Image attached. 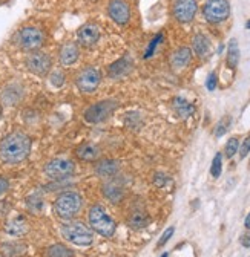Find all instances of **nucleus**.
Returning a JSON list of instances; mask_svg holds the SVG:
<instances>
[{
  "instance_id": "1",
  "label": "nucleus",
  "mask_w": 250,
  "mask_h": 257,
  "mask_svg": "<svg viewBox=\"0 0 250 257\" xmlns=\"http://www.w3.org/2000/svg\"><path fill=\"white\" fill-rule=\"evenodd\" d=\"M31 138L23 132H11L0 141V159L5 164H19L31 153Z\"/></svg>"
},
{
  "instance_id": "2",
  "label": "nucleus",
  "mask_w": 250,
  "mask_h": 257,
  "mask_svg": "<svg viewBox=\"0 0 250 257\" xmlns=\"http://www.w3.org/2000/svg\"><path fill=\"white\" fill-rule=\"evenodd\" d=\"M83 207V198L77 191H63L54 201V213L57 217L69 220L72 219Z\"/></svg>"
},
{
  "instance_id": "3",
  "label": "nucleus",
  "mask_w": 250,
  "mask_h": 257,
  "mask_svg": "<svg viewBox=\"0 0 250 257\" xmlns=\"http://www.w3.org/2000/svg\"><path fill=\"white\" fill-rule=\"evenodd\" d=\"M88 219H89V225L94 231H97L99 234L105 236V237H111L114 236L117 225L114 222V219L108 214V211L102 207V205H94L89 208L88 213Z\"/></svg>"
},
{
  "instance_id": "4",
  "label": "nucleus",
  "mask_w": 250,
  "mask_h": 257,
  "mask_svg": "<svg viewBox=\"0 0 250 257\" xmlns=\"http://www.w3.org/2000/svg\"><path fill=\"white\" fill-rule=\"evenodd\" d=\"M61 236L77 246H88L94 242V231L83 222H69L61 227Z\"/></svg>"
},
{
  "instance_id": "5",
  "label": "nucleus",
  "mask_w": 250,
  "mask_h": 257,
  "mask_svg": "<svg viewBox=\"0 0 250 257\" xmlns=\"http://www.w3.org/2000/svg\"><path fill=\"white\" fill-rule=\"evenodd\" d=\"M75 164L68 158H55L45 166V175L54 181L66 179L74 175Z\"/></svg>"
},
{
  "instance_id": "6",
  "label": "nucleus",
  "mask_w": 250,
  "mask_h": 257,
  "mask_svg": "<svg viewBox=\"0 0 250 257\" xmlns=\"http://www.w3.org/2000/svg\"><path fill=\"white\" fill-rule=\"evenodd\" d=\"M117 106H118V103L115 100H105V101H99L96 104H92L91 107H88L85 110V115H83L85 121L91 122V124L102 122L114 113Z\"/></svg>"
},
{
  "instance_id": "7",
  "label": "nucleus",
  "mask_w": 250,
  "mask_h": 257,
  "mask_svg": "<svg viewBox=\"0 0 250 257\" xmlns=\"http://www.w3.org/2000/svg\"><path fill=\"white\" fill-rule=\"evenodd\" d=\"M19 45L26 51H37L45 43V34L43 31L36 26H26L19 31L17 36Z\"/></svg>"
},
{
  "instance_id": "8",
  "label": "nucleus",
  "mask_w": 250,
  "mask_h": 257,
  "mask_svg": "<svg viewBox=\"0 0 250 257\" xmlns=\"http://www.w3.org/2000/svg\"><path fill=\"white\" fill-rule=\"evenodd\" d=\"M25 64L29 72H33L34 75H39V77H45L49 74L52 68V60L48 54L36 51V52H31L26 57Z\"/></svg>"
},
{
  "instance_id": "9",
  "label": "nucleus",
  "mask_w": 250,
  "mask_h": 257,
  "mask_svg": "<svg viewBox=\"0 0 250 257\" xmlns=\"http://www.w3.org/2000/svg\"><path fill=\"white\" fill-rule=\"evenodd\" d=\"M204 17L210 23H221L229 19L230 5L227 0H209L204 5Z\"/></svg>"
},
{
  "instance_id": "10",
  "label": "nucleus",
  "mask_w": 250,
  "mask_h": 257,
  "mask_svg": "<svg viewBox=\"0 0 250 257\" xmlns=\"http://www.w3.org/2000/svg\"><path fill=\"white\" fill-rule=\"evenodd\" d=\"M100 80H102V75H100V71L97 68H92V66H88L85 68L75 78V83H77V87L83 92V93H91L94 92L99 84H100Z\"/></svg>"
},
{
  "instance_id": "11",
  "label": "nucleus",
  "mask_w": 250,
  "mask_h": 257,
  "mask_svg": "<svg viewBox=\"0 0 250 257\" xmlns=\"http://www.w3.org/2000/svg\"><path fill=\"white\" fill-rule=\"evenodd\" d=\"M198 10L197 0H177V4L174 7V16L178 22L187 23L192 22Z\"/></svg>"
},
{
  "instance_id": "12",
  "label": "nucleus",
  "mask_w": 250,
  "mask_h": 257,
  "mask_svg": "<svg viewBox=\"0 0 250 257\" xmlns=\"http://www.w3.org/2000/svg\"><path fill=\"white\" fill-rule=\"evenodd\" d=\"M108 13L111 19L118 25H126L131 19V8L124 0H111Z\"/></svg>"
},
{
  "instance_id": "13",
  "label": "nucleus",
  "mask_w": 250,
  "mask_h": 257,
  "mask_svg": "<svg viewBox=\"0 0 250 257\" xmlns=\"http://www.w3.org/2000/svg\"><path fill=\"white\" fill-rule=\"evenodd\" d=\"M77 39H78V43L81 46H94L99 39H100V31H99V26L97 25H94V23H86L83 25L78 32H77Z\"/></svg>"
},
{
  "instance_id": "14",
  "label": "nucleus",
  "mask_w": 250,
  "mask_h": 257,
  "mask_svg": "<svg viewBox=\"0 0 250 257\" xmlns=\"http://www.w3.org/2000/svg\"><path fill=\"white\" fill-rule=\"evenodd\" d=\"M23 98V87L17 83L8 84L2 92V101L7 106H16Z\"/></svg>"
},
{
  "instance_id": "15",
  "label": "nucleus",
  "mask_w": 250,
  "mask_h": 257,
  "mask_svg": "<svg viewBox=\"0 0 250 257\" xmlns=\"http://www.w3.org/2000/svg\"><path fill=\"white\" fill-rule=\"evenodd\" d=\"M100 153L102 150L97 144H89V143H85L75 149V155L78 156V159L85 161V163H94V161H97Z\"/></svg>"
},
{
  "instance_id": "16",
  "label": "nucleus",
  "mask_w": 250,
  "mask_h": 257,
  "mask_svg": "<svg viewBox=\"0 0 250 257\" xmlns=\"http://www.w3.org/2000/svg\"><path fill=\"white\" fill-rule=\"evenodd\" d=\"M78 46L75 43H66L60 49V63L63 66H71V64H74L78 60Z\"/></svg>"
},
{
  "instance_id": "17",
  "label": "nucleus",
  "mask_w": 250,
  "mask_h": 257,
  "mask_svg": "<svg viewBox=\"0 0 250 257\" xmlns=\"http://www.w3.org/2000/svg\"><path fill=\"white\" fill-rule=\"evenodd\" d=\"M118 170H120V164L118 161L114 159H102L100 163L96 164V173L102 178H112L117 175Z\"/></svg>"
},
{
  "instance_id": "18",
  "label": "nucleus",
  "mask_w": 250,
  "mask_h": 257,
  "mask_svg": "<svg viewBox=\"0 0 250 257\" xmlns=\"http://www.w3.org/2000/svg\"><path fill=\"white\" fill-rule=\"evenodd\" d=\"M191 58H192V51L189 48H180L172 54L171 64H172V68H175V69H183V68L187 66V64H189Z\"/></svg>"
},
{
  "instance_id": "19",
  "label": "nucleus",
  "mask_w": 250,
  "mask_h": 257,
  "mask_svg": "<svg viewBox=\"0 0 250 257\" xmlns=\"http://www.w3.org/2000/svg\"><path fill=\"white\" fill-rule=\"evenodd\" d=\"M131 66H132V61L128 57H123L118 61H115L114 64H111L109 75L111 77H121V75L128 74L131 71Z\"/></svg>"
},
{
  "instance_id": "20",
  "label": "nucleus",
  "mask_w": 250,
  "mask_h": 257,
  "mask_svg": "<svg viewBox=\"0 0 250 257\" xmlns=\"http://www.w3.org/2000/svg\"><path fill=\"white\" fill-rule=\"evenodd\" d=\"M172 106H174V110L177 112V115L181 116V118H187V116H191L195 112V107L189 101H186L184 98H180V96L174 98Z\"/></svg>"
},
{
  "instance_id": "21",
  "label": "nucleus",
  "mask_w": 250,
  "mask_h": 257,
  "mask_svg": "<svg viewBox=\"0 0 250 257\" xmlns=\"http://www.w3.org/2000/svg\"><path fill=\"white\" fill-rule=\"evenodd\" d=\"M192 45H194V51H195L197 55L201 57V58L207 57V54L210 52V42H209V39H207L206 36H203V34H197V36L194 37Z\"/></svg>"
},
{
  "instance_id": "22",
  "label": "nucleus",
  "mask_w": 250,
  "mask_h": 257,
  "mask_svg": "<svg viewBox=\"0 0 250 257\" xmlns=\"http://www.w3.org/2000/svg\"><path fill=\"white\" fill-rule=\"evenodd\" d=\"M45 255L46 257H74V252L63 243H54L46 248Z\"/></svg>"
},
{
  "instance_id": "23",
  "label": "nucleus",
  "mask_w": 250,
  "mask_h": 257,
  "mask_svg": "<svg viewBox=\"0 0 250 257\" xmlns=\"http://www.w3.org/2000/svg\"><path fill=\"white\" fill-rule=\"evenodd\" d=\"M238 61H239V48H238V42L236 39H232L229 42L227 46V66L230 69H235L238 66Z\"/></svg>"
},
{
  "instance_id": "24",
  "label": "nucleus",
  "mask_w": 250,
  "mask_h": 257,
  "mask_svg": "<svg viewBox=\"0 0 250 257\" xmlns=\"http://www.w3.org/2000/svg\"><path fill=\"white\" fill-rule=\"evenodd\" d=\"M150 222V217L143 213V211H135L132 213V216L129 217V227H132L134 230H141L144 227H147Z\"/></svg>"
},
{
  "instance_id": "25",
  "label": "nucleus",
  "mask_w": 250,
  "mask_h": 257,
  "mask_svg": "<svg viewBox=\"0 0 250 257\" xmlns=\"http://www.w3.org/2000/svg\"><path fill=\"white\" fill-rule=\"evenodd\" d=\"M103 193H105V196H106L111 202H114V204L120 202L121 198H123V190H121L118 185H115V184H106V185L103 187Z\"/></svg>"
},
{
  "instance_id": "26",
  "label": "nucleus",
  "mask_w": 250,
  "mask_h": 257,
  "mask_svg": "<svg viewBox=\"0 0 250 257\" xmlns=\"http://www.w3.org/2000/svg\"><path fill=\"white\" fill-rule=\"evenodd\" d=\"M26 246L22 243H7L2 246V251L7 257H19L25 252Z\"/></svg>"
},
{
  "instance_id": "27",
  "label": "nucleus",
  "mask_w": 250,
  "mask_h": 257,
  "mask_svg": "<svg viewBox=\"0 0 250 257\" xmlns=\"http://www.w3.org/2000/svg\"><path fill=\"white\" fill-rule=\"evenodd\" d=\"M223 172V155L221 153H216L213 161H212V167H210V173L213 178H220Z\"/></svg>"
},
{
  "instance_id": "28",
  "label": "nucleus",
  "mask_w": 250,
  "mask_h": 257,
  "mask_svg": "<svg viewBox=\"0 0 250 257\" xmlns=\"http://www.w3.org/2000/svg\"><path fill=\"white\" fill-rule=\"evenodd\" d=\"M230 122H232V119H230V116H224L220 122L216 124V127H215V137H223L227 131H229V127H230Z\"/></svg>"
},
{
  "instance_id": "29",
  "label": "nucleus",
  "mask_w": 250,
  "mask_h": 257,
  "mask_svg": "<svg viewBox=\"0 0 250 257\" xmlns=\"http://www.w3.org/2000/svg\"><path fill=\"white\" fill-rule=\"evenodd\" d=\"M238 149H239V141H238V138H230L229 141H227V144H226V156L227 158H232L236 152H238Z\"/></svg>"
},
{
  "instance_id": "30",
  "label": "nucleus",
  "mask_w": 250,
  "mask_h": 257,
  "mask_svg": "<svg viewBox=\"0 0 250 257\" xmlns=\"http://www.w3.org/2000/svg\"><path fill=\"white\" fill-rule=\"evenodd\" d=\"M51 80V84L55 86V87H61L65 84V74L61 72V71H54L49 77Z\"/></svg>"
},
{
  "instance_id": "31",
  "label": "nucleus",
  "mask_w": 250,
  "mask_h": 257,
  "mask_svg": "<svg viewBox=\"0 0 250 257\" xmlns=\"http://www.w3.org/2000/svg\"><path fill=\"white\" fill-rule=\"evenodd\" d=\"M28 207L33 210V211H40L42 207H43V201L39 196H31L28 199Z\"/></svg>"
},
{
  "instance_id": "32",
  "label": "nucleus",
  "mask_w": 250,
  "mask_h": 257,
  "mask_svg": "<svg viewBox=\"0 0 250 257\" xmlns=\"http://www.w3.org/2000/svg\"><path fill=\"white\" fill-rule=\"evenodd\" d=\"M23 227V223L20 222V220H13L8 227H7V230L11 233V234H20V233H23L25 231V228H22Z\"/></svg>"
},
{
  "instance_id": "33",
  "label": "nucleus",
  "mask_w": 250,
  "mask_h": 257,
  "mask_svg": "<svg viewBox=\"0 0 250 257\" xmlns=\"http://www.w3.org/2000/svg\"><path fill=\"white\" fill-rule=\"evenodd\" d=\"M161 40H163V36H161V34H158L157 37H155V39L149 43V48H147V51H146V54H144V57H146V58L152 57L153 51L157 49V46H158V43H160Z\"/></svg>"
},
{
  "instance_id": "34",
  "label": "nucleus",
  "mask_w": 250,
  "mask_h": 257,
  "mask_svg": "<svg viewBox=\"0 0 250 257\" xmlns=\"http://www.w3.org/2000/svg\"><path fill=\"white\" fill-rule=\"evenodd\" d=\"M175 233V228L174 227H169L164 233H163V236L160 237V240H158V243H157V248H161L163 245H166L168 243V240L172 237V234Z\"/></svg>"
},
{
  "instance_id": "35",
  "label": "nucleus",
  "mask_w": 250,
  "mask_h": 257,
  "mask_svg": "<svg viewBox=\"0 0 250 257\" xmlns=\"http://www.w3.org/2000/svg\"><path fill=\"white\" fill-rule=\"evenodd\" d=\"M248 152H250V135L242 141V144H241V149H239V158L241 159H244L247 155H248Z\"/></svg>"
},
{
  "instance_id": "36",
  "label": "nucleus",
  "mask_w": 250,
  "mask_h": 257,
  "mask_svg": "<svg viewBox=\"0 0 250 257\" xmlns=\"http://www.w3.org/2000/svg\"><path fill=\"white\" fill-rule=\"evenodd\" d=\"M216 83H218V80H216V74H209V77H207V81H206V87L209 89V90H215L216 89Z\"/></svg>"
},
{
  "instance_id": "37",
  "label": "nucleus",
  "mask_w": 250,
  "mask_h": 257,
  "mask_svg": "<svg viewBox=\"0 0 250 257\" xmlns=\"http://www.w3.org/2000/svg\"><path fill=\"white\" fill-rule=\"evenodd\" d=\"M153 182H155V185H157V187H164L166 182H168V178L163 173H157V175H155V178H153Z\"/></svg>"
},
{
  "instance_id": "38",
  "label": "nucleus",
  "mask_w": 250,
  "mask_h": 257,
  "mask_svg": "<svg viewBox=\"0 0 250 257\" xmlns=\"http://www.w3.org/2000/svg\"><path fill=\"white\" fill-rule=\"evenodd\" d=\"M8 188H10V181L5 176H0V196H2L4 193H7Z\"/></svg>"
},
{
  "instance_id": "39",
  "label": "nucleus",
  "mask_w": 250,
  "mask_h": 257,
  "mask_svg": "<svg viewBox=\"0 0 250 257\" xmlns=\"http://www.w3.org/2000/svg\"><path fill=\"white\" fill-rule=\"evenodd\" d=\"M241 245L245 248H250V231L241 236Z\"/></svg>"
},
{
  "instance_id": "40",
  "label": "nucleus",
  "mask_w": 250,
  "mask_h": 257,
  "mask_svg": "<svg viewBox=\"0 0 250 257\" xmlns=\"http://www.w3.org/2000/svg\"><path fill=\"white\" fill-rule=\"evenodd\" d=\"M244 225H245V228H247V230H250V213L247 214V217H245V220H244Z\"/></svg>"
},
{
  "instance_id": "41",
  "label": "nucleus",
  "mask_w": 250,
  "mask_h": 257,
  "mask_svg": "<svg viewBox=\"0 0 250 257\" xmlns=\"http://www.w3.org/2000/svg\"><path fill=\"white\" fill-rule=\"evenodd\" d=\"M245 28H247V29H250V20H248V22L245 23Z\"/></svg>"
},
{
  "instance_id": "42",
  "label": "nucleus",
  "mask_w": 250,
  "mask_h": 257,
  "mask_svg": "<svg viewBox=\"0 0 250 257\" xmlns=\"http://www.w3.org/2000/svg\"><path fill=\"white\" fill-rule=\"evenodd\" d=\"M161 257H169V254H168V252H164V254H163Z\"/></svg>"
},
{
  "instance_id": "43",
  "label": "nucleus",
  "mask_w": 250,
  "mask_h": 257,
  "mask_svg": "<svg viewBox=\"0 0 250 257\" xmlns=\"http://www.w3.org/2000/svg\"><path fill=\"white\" fill-rule=\"evenodd\" d=\"M0 257H2V255H0Z\"/></svg>"
}]
</instances>
